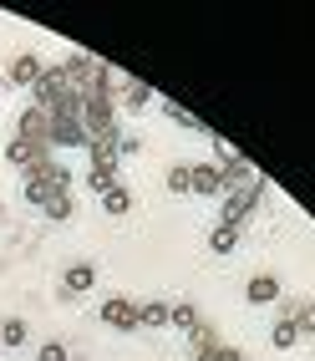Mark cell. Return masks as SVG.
I'll list each match as a JSON object with an SVG mask.
<instances>
[{
  "label": "cell",
  "instance_id": "obj_7",
  "mask_svg": "<svg viewBox=\"0 0 315 361\" xmlns=\"http://www.w3.org/2000/svg\"><path fill=\"white\" fill-rule=\"evenodd\" d=\"M41 56H31V51H20L16 61H11V71H6V77H11V87H36V77H41Z\"/></svg>",
  "mask_w": 315,
  "mask_h": 361
},
{
  "label": "cell",
  "instance_id": "obj_16",
  "mask_svg": "<svg viewBox=\"0 0 315 361\" xmlns=\"http://www.w3.org/2000/svg\"><path fill=\"white\" fill-rule=\"evenodd\" d=\"M123 102H128L132 112L148 107V102H153V87H148V82H123Z\"/></svg>",
  "mask_w": 315,
  "mask_h": 361
},
{
  "label": "cell",
  "instance_id": "obj_10",
  "mask_svg": "<svg viewBox=\"0 0 315 361\" xmlns=\"http://www.w3.org/2000/svg\"><path fill=\"white\" fill-rule=\"evenodd\" d=\"M295 341H305V336H300V326L290 321V316H280V321H275V331H270V346H275V351H290Z\"/></svg>",
  "mask_w": 315,
  "mask_h": 361
},
{
  "label": "cell",
  "instance_id": "obj_13",
  "mask_svg": "<svg viewBox=\"0 0 315 361\" xmlns=\"http://www.w3.org/2000/svg\"><path fill=\"white\" fill-rule=\"evenodd\" d=\"M51 194H56V188L41 178V168H31V173H26V204H36V209H41V204L51 199Z\"/></svg>",
  "mask_w": 315,
  "mask_h": 361
},
{
  "label": "cell",
  "instance_id": "obj_11",
  "mask_svg": "<svg viewBox=\"0 0 315 361\" xmlns=\"http://www.w3.org/2000/svg\"><path fill=\"white\" fill-rule=\"evenodd\" d=\"M26 336H31V331H26V321H20V316H6V321H0V346L16 351V346H26Z\"/></svg>",
  "mask_w": 315,
  "mask_h": 361
},
{
  "label": "cell",
  "instance_id": "obj_4",
  "mask_svg": "<svg viewBox=\"0 0 315 361\" xmlns=\"http://www.w3.org/2000/svg\"><path fill=\"white\" fill-rule=\"evenodd\" d=\"M46 158H51V148H41V142H26V137H6V163L11 168H26V173H31V168H41Z\"/></svg>",
  "mask_w": 315,
  "mask_h": 361
},
{
  "label": "cell",
  "instance_id": "obj_23",
  "mask_svg": "<svg viewBox=\"0 0 315 361\" xmlns=\"http://www.w3.org/2000/svg\"><path fill=\"white\" fill-rule=\"evenodd\" d=\"M295 326H300V336H315V300H305V305H300Z\"/></svg>",
  "mask_w": 315,
  "mask_h": 361
},
{
  "label": "cell",
  "instance_id": "obj_3",
  "mask_svg": "<svg viewBox=\"0 0 315 361\" xmlns=\"http://www.w3.org/2000/svg\"><path fill=\"white\" fill-rule=\"evenodd\" d=\"M188 194L219 199L224 194V168L219 163H188Z\"/></svg>",
  "mask_w": 315,
  "mask_h": 361
},
{
  "label": "cell",
  "instance_id": "obj_5",
  "mask_svg": "<svg viewBox=\"0 0 315 361\" xmlns=\"http://www.w3.org/2000/svg\"><path fill=\"white\" fill-rule=\"evenodd\" d=\"M102 326L132 331V326H137V300H132V295H107V300H102Z\"/></svg>",
  "mask_w": 315,
  "mask_h": 361
},
{
  "label": "cell",
  "instance_id": "obj_18",
  "mask_svg": "<svg viewBox=\"0 0 315 361\" xmlns=\"http://www.w3.org/2000/svg\"><path fill=\"white\" fill-rule=\"evenodd\" d=\"M188 336H193V356H204V351H214V346H219V331H214V326H204V321L193 326Z\"/></svg>",
  "mask_w": 315,
  "mask_h": 361
},
{
  "label": "cell",
  "instance_id": "obj_6",
  "mask_svg": "<svg viewBox=\"0 0 315 361\" xmlns=\"http://www.w3.org/2000/svg\"><path fill=\"white\" fill-rule=\"evenodd\" d=\"M92 285H97V264H92V259H77V264L61 275V295H87Z\"/></svg>",
  "mask_w": 315,
  "mask_h": 361
},
{
  "label": "cell",
  "instance_id": "obj_25",
  "mask_svg": "<svg viewBox=\"0 0 315 361\" xmlns=\"http://www.w3.org/2000/svg\"><path fill=\"white\" fill-rule=\"evenodd\" d=\"M0 214H6V209H0Z\"/></svg>",
  "mask_w": 315,
  "mask_h": 361
},
{
  "label": "cell",
  "instance_id": "obj_22",
  "mask_svg": "<svg viewBox=\"0 0 315 361\" xmlns=\"http://www.w3.org/2000/svg\"><path fill=\"white\" fill-rule=\"evenodd\" d=\"M199 361H245V351H234V346H224V341H219L214 351H204Z\"/></svg>",
  "mask_w": 315,
  "mask_h": 361
},
{
  "label": "cell",
  "instance_id": "obj_15",
  "mask_svg": "<svg viewBox=\"0 0 315 361\" xmlns=\"http://www.w3.org/2000/svg\"><path fill=\"white\" fill-rule=\"evenodd\" d=\"M168 326H178V331H193V326H199V310H193L188 300H178V305H168Z\"/></svg>",
  "mask_w": 315,
  "mask_h": 361
},
{
  "label": "cell",
  "instance_id": "obj_21",
  "mask_svg": "<svg viewBox=\"0 0 315 361\" xmlns=\"http://www.w3.org/2000/svg\"><path fill=\"white\" fill-rule=\"evenodd\" d=\"M168 194H188V163L168 168Z\"/></svg>",
  "mask_w": 315,
  "mask_h": 361
},
{
  "label": "cell",
  "instance_id": "obj_2",
  "mask_svg": "<svg viewBox=\"0 0 315 361\" xmlns=\"http://www.w3.org/2000/svg\"><path fill=\"white\" fill-rule=\"evenodd\" d=\"M16 137H26V142H41V148H51V112L31 102L26 112L16 117Z\"/></svg>",
  "mask_w": 315,
  "mask_h": 361
},
{
  "label": "cell",
  "instance_id": "obj_19",
  "mask_svg": "<svg viewBox=\"0 0 315 361\" xmlns=\"http://www.w3.org/2000/svg\"><path fill=\"white\" fill-rule=\"evenodd\" d=\"M41 214H51L56 224H61V219H71V194H61V188H56V194L41 204Z\"/></svg>",
  "mask_w": 315,
  "mask_h": 361
},
{
  "label": "cell",
  "instance_id": "obj_8",
  "mask_svg": "<svg viewBox=\"0 0 315 361\" xmlns=\"http://www.w3.org/2000/svg\"><path fill=\"white\" fill-rule=\"evenodd\" d=\"M245 300H249V305H270V300H280V280H275V275H254V280L245 285Z\"/></svg>",
  "mask_w": 315,
  "mask_h": 361
},
{
  "label": "cell",
  "instance_id": "obj_14",
  "mask_svg": "<svg viewBox=\"0 0 315 361\" xmlns=\"http://www.w3.org/2000/svg\"><path fill=\"white\" fill-rule=\"evenodd\" d=\"M87 188H92V194H112V188H117V168H87Z\"/></svg>",
  "mask_w": 315,
  "mask_h": 361
},
{
  "label": "cell",
  "instance_id": "obj_9",
  "mask_svg": "<svg viewBox=\"0 0 315 361\" xmlns=\"http://www.w3.org/2000/svg\"><path fill=\"white\" fill-rule=\"evenodd\" d=\"M51 148H87L82 123H51Z\"/></svg>",
  "mask_w": 315,
  "mask_h": 361
},
{
  "label": "cell",
  "instance_id": "obj_12",
  "mask_svg": "<svg viewBox=\"0 0 315 361\" xmlns=\"http://www.w3.org/2000/svg\"><path fill=\"white\" fill-rule=\"evenodd\" d=\"M234 245H239V229H234V224H214V229H209V250H214V255H229Z\"/></svg>",
  "mask_w": 315,
  "mask_h": 361
},
{
  "label": "cell",
  "instance_id": "obj_20",
  "mask_svg": "<svg viewBox=\"0 0 315 361\" xmlns=\"http://www.w3.org/2000/svg\"><path fill=\"white\" fill-rule=\"evenodd\" d=\"M102 209H107V214H128V209H132V194H128L123 183H117L112 194H102Z\"/></svg>",
  "mask_w": 315,
  "mask_h": 361
},
{
  "label": "cell",
  "instance_id": "obj_17",
  "mask_svg": "<svg viewBox=\"0 0 315 361\" xmlns=\"http://www.w3.org/2000/svg\"><path fill=\"white\" fill-rule=\"evenodd\" d=\"M137 326H168V305L163 300H142L137 305Z\"/></svg>",
  "mask_w": 315,
  "mask_h": 361
},
{
  "label": "cell",
  "instance_id": "obj_1",
  "mask_svg": "<svg viewBox=\"0 0 315 361\" xmlns=\"http://www.w3.org/2000/svg\"><path fill=\"white\" fill-rule=\"evenodd\" d=\"M259 194H264V178H254V183H245V188H229L224 194V214H219V224H245L249 214H254V204H259Z\"/></svg>",
  "mask_w": 315,
  "mask_h": 361
},
{
  "label": "cell",
  "instance_id": "obj_24",
  "mask_svg": "<svg viewBox=\"0 0 315 361\" xmlns=\"http://www.w3.org/2000/svg\"><path fill=\"white\" fill-rule=\"evenodd\" d=\"M36 361H66V346H61V341H41Z\"/></svg>",
  "mask_w": 315,
  "mask_h": 361
}]
</instances>
